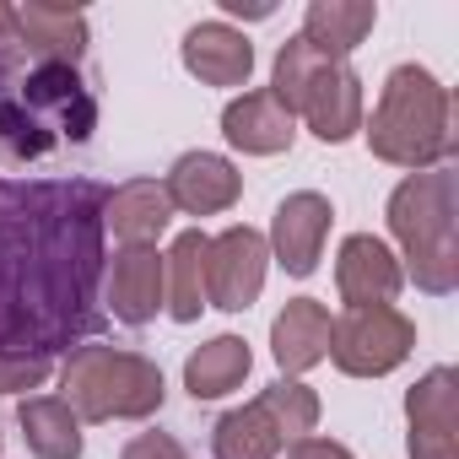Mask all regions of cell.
Wrapping results in <instances>:
<instances>
[{
    "mask_svg": "<svg viewBox=\"0 0 459 459\" xmlns=\"http://www.w3.org/2000/svg\"><path fill=\"white\" fill-rule=\"evenodd\" d=\"M103 200L92 178H0V351L55 362L103 330Z\"/></svg>",
    "mask_w": 459,
    "mask_h": 459,
    "instance_id": "obj_1",
    "label": "cell"
},
{
    "mask_svg": "<svg viewBox=\"0 0 459 459\" xmlns=\"http://www.w3.org/2000/svg\"><path fill=\"white\" fill-rule=\"evenodd\" d=\"M98 98L82 65L49 60L17 33V6L0 0V168H28L65 146H87Z\"/></svg>",
    "mask_w": 459,
    "mask_h": 459,
    "instance_id": "obj_2",
    "label": "cell"
},
{
    "mask_svg": "<svg viewBox=\"0 0 459 459\" xmlns=\"http://www.w3.org/2000/svg\"><path fill=\"white\" fill-rule=\"evenodd\" d=\"M384 216L405 260L400 271L421 292L448 298L459 287V173L448 162L427 173H405Z\"/></svg>",
    "mask_w": 459,
    "mask_h": 459,
    "instance_id": "obj_3",
    "label": "cell"
},
{
    "mask_svg": "<svg viewBox=\"0 0 459 459\" xmlns=\"http://www.w3.org/2000/svg\"><path fill=\"white\" fill-rule=\"evenodd\" d=\"M368 152L389 168L427 173L454 157V119H448V87L427 65H394L384 76L373 119H362Z\"/></svg>",
    "mask_w": 459,
    "mask_h": 459,
    "instance_id": "obj_4",
    "label": "cell"
},
{
    "mask_svg": "<svg viewBox=\"0 0 459 459\" xmlns=\"http://www.w3.org/2000/svg\"><path fill=\"white\" fill-rule=\"evenodd\" d=\"M60 389H65L60 400L82 421H146L168 400L162 368L152 357L119 351V346H103V341H87L65 357Z\"/></svg>",
    "mask_w": 459,
    "mask_h": 459,
    "instance_id": "obj_5",
    "label": "cell"
},
{
    "mask_svg": "<svg viewBox=\"0 0 459 459\" xmlns=\"http://www.w3.org/2000/svg\"><path fill=\"white\" fill-rule=\"evenodd\" d=\"M411 351H416V325L394 303L346 308L341 319H330V362L346 378H384Z\"/></svg>",
    "mask_w": 459,
    "mask_h": 459,
    "instance_id": "obj_6",
    "label": "cell"
},
{
    "mask_svg": "<svg viewBox=\"0 0 459 459\" xmlns=\"http://www.w3.org/2000/svg\"><path fill=\"white\" fill-rule=\"evenodd\" d=\"M265 271H271V244L255 227H227L211 238L205 255V308L221 314H244L260 303L265 292Z\"/></svg>",
    "mask_w": 459,
    "mask_h": 459,
    "instance_id": "obj_7",
    "label": "cell"
},
{
    "mask_svg": "<svg viewBox=\"0 0 459 459\" xmlns=\"http://www.w3.org/2000/svg\"><path fill=\"white\" fill-rule=\"evenodd\" d=\"M330 221H335V205L319 195V189H298L276 205L271 216V260L287 271V276H314L319 260H325V238H330Z\"/></svg>",
    "mask_w": 459,
    "mask_h": 459,
    "instance_id": "obj_8",
    "label": "cell"
},
{
    "mask_svg": "<svg viewBox=\"0 0 459 459\" xmlns=\"http://www.w3.org/2000/svg\"><path fill=\"white\" fill-rule=\"evenodd\" d=\"M168 303V265L157 249H119L108 265V287H103V314H114L119 325L141 330L162 314Z\"/></svg>",
    "mask_w": 459,
    "mask_h": 459,
    "instance_id": "obj_9",
    "label": "cell"
},
{
    "mask_svg": "<svg viewBox=\"0 0 459 459\" xmlns=\"http://www.w3.org/2000/svg\"><path fill=\"white\" fill-rule=\"evenodd\" d=\"M162 189H168V205L184 216H221V211L238 205L244 173L221 152H184L173 162V173L162 178Z\"/></svg>",
    "mask_w": 459,
    "mask_h": 459,
    "instance_id": "obj_10",
    "label": "cell"
},
{
    "mask_svg": "<svg viewBox=\"0 0 459 459\" xmlns=\"http://www.w3.org/2000/svg\"><path fill=\"white\" fill-rule=\"evenodd\" d=\"M335 287L346 308H373V303H394L405 287V271L394 260V249L373 233H351L335 255Z\"/></svg>",
    "mask_w": 459,
    "mask_h": 459,
    "instance_id": "obj_11",
    "label": "cell"
},
{
    "mask_svg": "<svg viewBox=\"0 0 459 459\" xmlns=\"http://www.w3.org/2000/svg\"><path fill=\"white\" fill-rule=\"evenodd\" d=\"M178 60L205 87H249L255 76V44L233 22H195L178 44Z\"/></svg>",
    "mask_w": 459,
    "mask_h": 459,
    "instance_id": "obj_12",
    "label": "cell"
},
{
    "mask_svg": "<svg viewBox=\"0 0 459 459\" xmlns=\"http://www.w3.org/2000/svg\"><path fill=\"white\" fill-rule=\"evenodd\" d=\"M221 135H227V146H238L244 157H281V152H292L298 125H292V114L265 87H255V92H238L233 103L221 108Z\"/></svg>",
    "mask_w": 459,
    "mask_h": 459,
    "instance_id": "obj_13",
    "label": "cell"
},
{
    "mask_svg": "<svg viewBox=\"0 0 459 459\" xmlns=\"http://www.w3.org/2000/svg\"><path fill=\"white\" fill-rule=\"evenodd\" d=\"M168 221H173V205L157 178H130V184L108 189V200H103V233H114L125 249H157Z\"/></svg>",
    "mask_w": 459,
    "mask_h": 459,
    "instance_id": "obj_14",
    "label": "cell"
},
{
    "mask_svg": "<svg viewBox=\"0 0 459 459\" xmlns=\"http://www.w3.org/2000/svg\"><path fill=\"white\" fill-rule=\"evenodd\" d=\"M298 114L308 119V130H314L325 146L351 141V135L362 130V119H368L362 76H357L351 65H325V71H319V82L308 87V98H303V108H298Z\"/></svg>",
    "mask_w": 459,
    "mask_h": 459,
    "instance_id": "obj_15",
    "label": "cell"
},
{
    "mask_svg": "<svg viewBox=\"0 0 459 459\" xmlns=\"http://www.w3.org/2000/svg\"><path fill=\"white\" fill-rule=\"evenodd\" d=\"M271 357L281 378H303L308 368H319L330 357V308L319 298H292L271 319Z\"/></svg>",
    "mask_w": 459,
    "mask_h": 459,
    "instance_id": "obj_16",
    "label": "cell"
},
{
    "mask_svg": "<svg viewBox=\"0 0 459 459\" xmlns=\"http://www.w3.org/2000/svg\"><path fill=\"white\" fill-rule=\"evenodd\" d=\"M378 6L373 0H308L303 12V44L314 55H325L330 65H346V55L362 49V39L373 33Z\"/></svg>",
    "mask_w": 459,
    "mask_h": 459,
    "instance_id": "obj_17",
    "label": "cell"
},
{
    "mask_svg": "<svg viewBox=\"0 0 459 459\" xmlns=\"http://www.w3.org/2000/svg\"><path fill=\"white\" fill-rule=\"evenodd\" d=\"M249 368H255V351L244 335H211L184 357V389L195 400H221L249 378Z\"/></svg>",
    "mask_w": 459,
    "mask_h": 459,
    "instance_id": "obj_18",
    "label": "cell"
},
{
    "mask_svg": "<svg viewBox=\"0 0 459 459\" xmlns=\"http://www.w3.org/2000/svg\"><path fill=\"white\" fill-rule=\"evenodd\" d=\"M17 421H22V437L39 459H82V448H87L82 416L60 394H28L17 405Z\"/></svg>",
    "mask_w": 459,
    "mask_h": 459,
    "instance_id": "obj_19",
    "label": "cell"
},
{
    "mask_svg": "<svg viewBox=\"0 0 459 459\" xmlns=\"http://www.w3.org/2000/svg\"><path fill=\"white\" fill-rule=\"evenodd\" d=\"M17 33H22V44H33L49 60H65V65H82V55H87V12H71V6L28 0V6H17Z\"/></svg>",
    "mask_w": 459,
    "mask_h": 459,
    "instance_id": "obj_20",
    "label": "cell"
},
{
    "mask_svg": "<svg viewBox=\"0 0 459 459\" xmlns=\"http://www.w3.org/2000/svg\"><path fill=\"white\" fill-rule=\"evenodd\" d=\"M205 255H211V238L200 233V227H189V233L173 238V249L162 255L168 265V314L178 325H195L200 308H205Z\"/></svg>",
    "mask_w": 459,
    "mask_h": 459,
    "instance_id": "obj_21",
    "label": "cell"
},
{
    "mask_svg": "<svg viewBox=\"0 0 459 459\" xmlns=\"http://www.w3.org/2000/svg\"><path fill=\"white\" fill-rule=\"evenodd\" d=\"M405 421L411 432H437V437H459V373L454 368H432L405 389Z\"/></svg>",
    "mask_w": 459,
    "mask_h": 459,
    "instance_id": "obj_22",
    "label": "cell"
},
{
    "mask_svg": "<svg viewBox=\"0 0 459 459\" xmlns=\"http://www.w3.org/2000/svg\"><path fill=\"white\" fill-rule=\"evenodd\" d=\"M287 443H281V432H276V421L249 400V405H238V411H227L216 427H211V454L216 459H276Z\"/></svg>",
    "mask_w": 459,
    "mask_h": 459,
    "instance_id": "obj_23",
    "label": "cell"
},
{
    "mask_svg": "<svg viewBox=\"0 0 459 459\" xmlns=\"http://www.w3.org/2000/svg\"><path fill=\"white\" fill-rule=\"evenodd\" d=\"M255 405L276 421L281 443H298V437H308V432L319 427V394H314L303 378H276L271 389H260Z\"/></svg>",
    "mask_w": 459,
    "mask_h": 459,
    "instance_id": "obj_24",
    "label": "cell"
},
{
    "mask_svg": "<svg viewBox=\"0 0 459 459\" xmlns=\"http://www.w3.org/2000/svg\"><path fill=\"white\" fill-rule=\"evenodd\" d=\"M325 65H330V60H325V55H314V49L303 44V33H298V39H287V44L276 49V71H271V87H265V92H271L287 114H298V108H303V98H308V87L319 82V71H325Z\"/></svg>",
    "mask_w": 459,
    "mask_h": 459,
    "instance_id": "obj_25",
    "label": "cell"
},
{
    "mask_svg": "<svg viewBox=\"0 0 459 459\" xmlns=\"http://www.w3.org/2000/svg\"><path fill=\"white\" fill-rule=\"evenodd\" d=\"M55 373V362H33V357H6L0 351V394H28V389H44Z\"/></svg>",
    "mask_w": 459,
    "mask_h": 459,
    "instance_id": "obj_26",
    "label": "cell"
},
{
    "mask_svg": "<svg viewBox=\"0 0 459 459\" xmlns=\"http://www.w3.org/2000/svg\"><path fill=\"white\" fill-rule=\"evenodd\" d=\"M119 459H189V454H184V443L173 432H135Z\"/></svg>",
    "mask_w": 459,
    "mask_h": 459,
    "instance_id": "obj_27",
    "label": "cell"
},
{
    "mask_svg": "<svg viewBox=\"0 0 459 459\" xmlns=\"http://www.w3.org/2000/svg\"><path fill=\"white\" fill-rule=\"evenodd\" d=\"M287 459H351V448L346 443H335V437H298L292 448H287Z\"/></svg>",
    "mask_w": 459,
    "mask_h": 459,
    "instance_id": "obj_28",
    "label": "cell"
},
{
    "mask_svg": "<svg viewBox=\"0 0 459 459\" xmlns=\"http://www.w3.org/2000/svg\"><path fill=\"white\" fill-rule=\"evenodd\" d=\"M221 12L227 17H244V22H265L276 6H271V0H255V6H244V0H221Z\"/></svg>",
    "mask_w": 459,
    "mask_h": 459,
    "instance_id": "obj_29",
    "label": "cell"
}]
</instances>
